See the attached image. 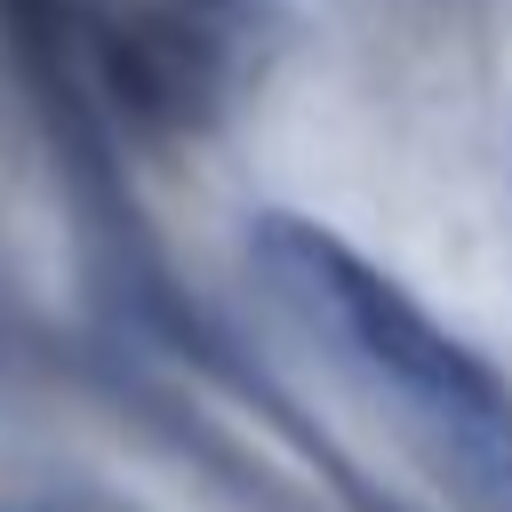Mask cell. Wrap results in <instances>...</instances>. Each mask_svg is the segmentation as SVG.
Masks as SVG:
<instances>
[{
  "instance_id": "cell-1",
  "label": "cell",
  "mask_w": 512,
  "mask_h": 512,
  "mask_svg": "<svg viewBox=\"0 0 512 512\" xmlns=\"http://www.w3.org/2000/svg\"><path fill=\"white\" fill-rule=\"evenodd\" d=\"M248 272L376 408H392V424L472 512H512V376L488 352L296 208L248 216Z\"/></svg>"
}]
</instances>
